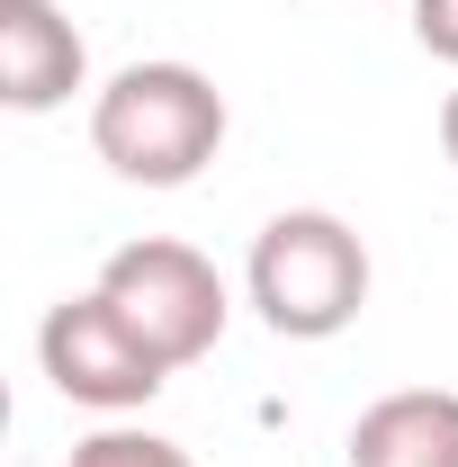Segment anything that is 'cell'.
Returning <instances> with one entry per match:
<instances>
[{
	"instance_id": "9c48e42d",
	"label": "cell",
	"mask_w": 458,
	"mask_h": 467,
	"mask_svg": "<svg viewBox=\"0 0 458 467\" xmlns=\"http://www.w3.org/2000/svg\"><path fill=\"white\" fill-rule=\"evenodd\" d=\"M441 153H450V171H458V90L441 99Z\"/></svg>"
},
{
	"instance_id": "6da1fadb",
	"label": "cell",
	"mask_w": 458,
	"mask_h": 467,
	"mask_svg": "<svg viewBox=\"0 0 458 467\" xmlns=\"http://www.w3.org/2000/svg\"><path fill=\"white\" fill-rule=\"evenodd\" d=\"M90 144L135 189H189L225 144V90L198 63H126L90 99Z\"/></svg>"
},
{
	"instance_id": "3957f363",
	"label": "cell",
	"mask_w": 458,
	"mask_h": 467,
	"mask_svg": "<svg viewBox=\"0 0 458 467\" xmlns=\"http://www.w3.org/2000/svg\"><path fill=\"white\" fill-rule=\"evenodd\" d=\"M99 288H109V306L162 350L172 368H189V359H207V350L225 342V279H216L207 252H189L172 234L117 243L109 270H99Z\"/></svg>"
},
{
	"instance_id": "ba28073f",
	"label": "cell",
	"mask_w": 458,
	"mask_h": 467,
	"mask_svg": "<svg viewBox=\"0 0 458 467\" xmlns=\"http://www.w3.org/2000/svg\"><path fill=\"white\" fill-rule=\"evenodd\" d=\"M413 36H422V55L458 63V0H413Z\"/></svg>"
},
{
	"instance_id": "277c9868",
	"label": "cell",
	"mask_w": 458,
	"mask_h": 467,
	"mask_svg": "<svg viewBox=\"0 0 458 467\" xmlns=\"http://www.w3.org/2000/svg\"><path fill=\"white\" fill-rule=\"evenodd\" d=\"M36 359H46L63 405H90V413H135V405H153L172 387V359L109 306V288H81L63 306H46Z\"/></svg>"
},
{
	"instance_id": "5b68a950",
	"label": "cell",
	"mask_w": 458,
	"mask_h": 467,
	"mask_svg": "<svg viewBox=\"0 0 458 467\" xmlns=\"http://www.w3.org/2000/svg\"><path fill=\"white\" fill-rule=\"evenodd\" d=\"M81 81H90V46L55 0H0V99L18 117H46Z\"/></svg>"
},
{
	"instance_id": "52a82bcc",
	"label": "cell",
	"mask_w": 458,
	"mask_h": 467,
	"mask_svg": "<svg viewBox=\"0 0 458 467\" xmlns=\"http://www.w3.org/2000/svg\"><path fill=\"white\" fill-rule=\"evenodd\" d=\"M72 467H198L180 441L162 431H135V422H109V431H90V441H72Z\"/></svg>"
},
{
	"instance_id": "7a4b0ae2",
	"label": "cell",
	"mask_w": 458,
	"mask_h": 467,
	"mask_svg": "<svg viewBox=\"0 0 458 467\" xmlns=\"http://www.w3.org/2000/svg\"><path fill=\"white\" fill-rule=\"evenodd\" d=\"M243 288H252L261 324L279 342H333L369 306V243L324 207H287V216H270L252 234Z\"/></svg>"
},
{
	"instance_id": "8992f818",
	"label": "cell",
	"mask_w": 458,
	"mask_h": 467,
	"mask_svg": "<svg viewBox=\"0 0 458 467\" xmlns=\"http://www.w3.org/2000/svg\"><path fill=\"white\" fill-rule=\"evenodd\" d=\"M350 467H458V387H404L350 422Z\"/></svg>"
}]
</instances>
